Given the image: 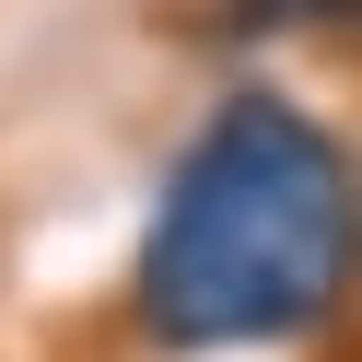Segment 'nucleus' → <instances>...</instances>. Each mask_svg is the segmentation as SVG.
<instances>
[{
  "label": "nucleus",
  "mask_w": 362,
  "mask_h": 362,
  "mask_svg": "<svg viewBox=\"0 0 362 362\" xmlns=\"http://www.w3.org/2000/svg\"><path fill=\"white\" fill-rule=\"evenodd\" d=\"M211 24H234V35H245V24H257V35H269V24H362V0H222Z\"/></svg>",
  "instance_id": "2"
},
{
  "label": "nucleus",
  "mask_w": 362,
  "mask_h": 362,
  "mask_svg": "<svg viewBox=\"0 0 362 362\" xmlns=\"http://www.w3.org/2000/svg\"><path fill=\"white\" fill-rule=\"evenodd\" d=\"M362 269V199L315 117L245 94L187 141L164 175V211L141 245V315L175 351L292 339L351 292Z\"/></svg>",
  "instance_id": "1"
}]
</instances>
